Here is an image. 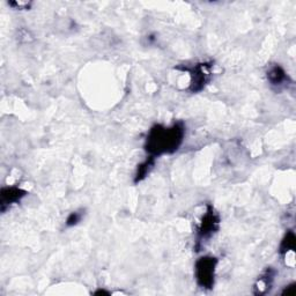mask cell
I'll return each mask as SVG.
<instances>
[{"label": "cell", "instance_id": "cell-4", "mask_svg": "<svg viewBox=\"0 0 296 296\" xmlns=\"http://www.w3.org/2000/svg\"><path fill=\"white\" fill-rule=\"evenodd\" d=\"M211 64L207 63H200L194 65L191 69H185L190 72L191 77V84H190V91L193 93L200 92L205 88V86L207 85L209 81V77H211Z\"/></svg>", "mask_w": 296, "mask_h": 296}, {"label": "cell", "instance_id": "cell-7", "mask_svg": "<svg viewBox=\"0 0 296 296\" xmlns=\"http://www.w3.org/2000/svg\"><path fill=\"white\" fill-rule=\"evenodd\" d=\"M155 163V157L148 156L140 166H138V170L136 172V177H134V183H139L144 179L146 176L149 174V171L153 169Z\"/></svg>", "mask_w": 296, "mask_h": 296}, {"label": "cell", "instance_id": "cell-3", "mask_svg": "<svg viewBox=\"0 0 296 296\" xmlns=\"http://www.w3.org/2000/svg\"><path fill=\"white\" fill-rule=\"evenodd\" d=\"M220 218L219 214L215 212L214 207L212 205H207V211L201 219V222L197 229L196 237V249L199 251L203 243L207 241L219 230Z\"/></svg>", "mask_w": 296, "mask_h": 296}, {"label": "cell", "instance_id": "cell-2", "mask_svg": "<svg viewBox=\"0 0 296 296\" xmlns=\"http://www.w3.org/2000/svg\"><path fill=\"white\" fill-rule=\"evenodd\" d=\"M218 259L212 256L199 258L194 264V275L197 283L204 289H212L215 280V267Z\"/></svg>", "mask_w": 296, "mask_h": 296}, {"label": "cell", "instance_id": "cell-6", "mask_svg": "<svg viewBox=\"0 0 296 296\" xmlns=\"http://www.w3.org/2000/svg\"><path fill=\"white\" fill-rule=\"evenodd\" d=\"M287 74L282 70V67L279 65L272 66L267 72V80L272 86H276V87H282L284 86V82L287 81Z\"/></svg>", "mask_w": 296, "mask_h": 296}, {"label": "cell", "instance_id": "cell-8", "mask_svg": "<svg viewBox=\"0 0 296 296\" xmlns=\"http://www.w3.org/2000/svg\"><path fill=\"white\" fill-rule=\"evenodd\" d=\"M273 275H274V272L272 271L271 268H268L267 271L264 273V275L259 278L258 282L256 284V289H258L257 294H264L268 290L269 286H271V282L273 280Z\"/></svg>", "mask_w": 296, "mask_h": 296}, {"label": "cell", "instance_id": "cell-1", "mask_svg": "<svg viewBox=\"0 0 296 296\" xmlns=\"http://www.w3.org/2000/svg\"><path fill=\"white\" fill-rule=\"evenodd\" d=\"M185 127L182 122L166 127L154 125L149 130L146 138L145 149L149 156L156 157L164 154H172L179 148L184 140Z\"/></svg>", "mask_w": 296, "mask_h": 296}, {"label": "cell", "instance_id": "cell-12", "mask_svg": "<svg viewBox=\"0 0 296 296\" xmlns=\"http://www.w3.org/2000/svg\"><path fill=\"white\" fill-rule=\"evenodd\" d=\"M295 284L293 283V284H290V286H288V287H286L284 288V290L282 291V294L283 295H293L294 294V291H295Z\"/></svg>", "mask_w": 296, "mask_h": 296}, {"label": "cell", "instance_id": "cell-9", "mask_svg": "<svg viewBox=\"0 0 296 296\" xmlns=\"http://www.w3.org/2000/svg\"><path fill=\"white\" fill-rule=\"evenodd\" d=\"M295 246V235L293 231H288L284 236L280 245V252L282 254H287L289 251H293Z\"/></svg>", "mask_w": 296, "mask_h": 296}, {"label": "cell", "instance_id": "cell-10", "mask_svg": "<svg viewBox=\"0 0 296 296\" xmlns=\"http://www.w3.org/2000/svg\"><path fill=\"white\" fill-rule=\"evenodd\" d=\"M81 219H82V214H81V213H79V212L71 213L70 216L66 220V226L67 227L76 226V224H78L79 222H80Z\"/></svg>", "mask_w": 296, "mask_h": 296}, {"label": "cell", "instance_id": "cell-5", "mask_svg": "<svg viewBox=\"0 0 296 296\" xmlns=\"http://www.w3.org/2000/svg\"><path fill=\"white\" fill-rule=\"evenodd\" d=\"M27 196V191L18 186H4L0 192V206L2 212H5L11 206L20 203L22 198Z\"/></svg>", "mask_w": 296, "mask_h": 296}, {"label": "cell", "instance_id": "cell-11", "mask_svg": "<svg viewBox=\"0 0 296 296\" xmlns=\"http://www.w3.org/2000/svg\"><path fill=\"white\" fill-rule=\"evenodd\" d=\"M10 5L11 6H17L19 10H21V9H29V6H31V4H28V3H18V2H14V3H10Z\"/></svg>", "mask_w": 296, "mask_h": 296}]
</instances>
